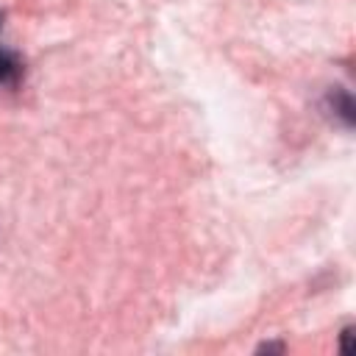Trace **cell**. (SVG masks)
Returning a JSON list of instances; mask_svg holds the SVG:
<instances>
[{
	"label": "cell",
	"instance_id": "cell-4",
	"mask_svg": "<svg viewBox=\"0 0 356 356\" xmlns=\"http://www.w3.org/2000/svg\"><path fill=\"white\" fill-rule=\"evenodd\" d=\"M284 350H286L284 342H261V345L256 348V353H284Z\"/></svg>",
	"mask_w": 356,
	"mask_h": 356
},
{
	"label": "cell",
	"instance_id": "cell-2",
	"mask_svg": "<svg viewBox=\"0 0 356 356\" xmlns=\"http://www.w3.org/2000/svg\"><path fill=\"white\" fill-rule=\"evenodd\" d=\"M25 75V61L19 53L0 47V86H17Z\"/></svg>",
	"mask_w": 356,
	"mask_h": 356
},
{
	"label": "cell",
	"instance_id": "cell-3",
	"mask_svg": "<svg viewBox=\"0 0 356 356\" xmlns=\"http://www.w3.org/2000/svg\"><path fill=\"white\" fill-rule=\"evenodd\" d=\"M350 339H353V325H345L339 331V350L342 353H350Z\"/></svg>",
	"mask_w": 356,
	"mask_h": 356
},
{
	"label": "cell",
	"instance_id": "cell-1",
	"mask_svg": "<svg viewBox=\"0 0 356 356\" xmlns=\"http://www.w3.org/2000/svg\"><path fill=\"white\" fill-rule=\"evenodd\" d=\"M323 111L331 117V120H337L342 128H353V122H356V103H353V95H350V89H345V86H331L325 95H323Z\"/></svg>",
	"mask_w": 356,
	"mask_h": 356
}]
</instances>
